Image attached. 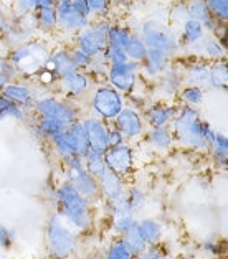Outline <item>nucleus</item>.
<instances>
[{
    "label": "nucleus",
    "instance_id": "f257e3e1",
    "mask_svg": "<svg viewBox=\"0 0 228 259\" xmlns=\"http://www.w3.org/2000/svg\"><path fill=\"white\" fill-rule=\"evenodd\" d=\"M169 127L174 132L175 144L192 152H208L217 132L210 122L200 116L197 107L182 104H179Z\"/></svg>",
    "mask_w": 228,
    "mask_h": 259
},
{
    "label": "nucleus",
    "instance_id": "f03ea898",
    "mask_svg": "<svg viewBox=\"0 0 228 259\" xmlns=\"http://www.w3.org/2000/svg\"><path fill=\"white\" fill-rule=\"evenodd\" d=\"M55 211L78 233L91 231L94 226V210L90 200L85 198L68 180H60L53 188Z\"/></svg>",
    "mask_w": 228,
    "mask_h": 259
},
{
    "label": "nucleus",
    "instance_id": "7ed1b4c3",
    "mask_svg": "<svg viewBox=\"0 0 228 259\" xmlns=\"http://www.w3.org/2000/svg\"><path fill=\"white\" fill-rule=\"evenodd\" d=\"M52 48L48 36L40 35L17 47H12L7 60L15 68L18 78L33 79L38 71L47 66Z\"/></svg>",
    "mask_w": 228,
    "mask_h": 259
},
{
    "label": "nucleus",
    "instance_id": "20e7f679",
    "mask_svg": "<svg viewBox=\"0 0 228 259\" xmlns=\"http://www.w3.org/2000/svg\"><path fill=\"white\" fill-rule=\"evenodd\" d=\"M45 246L52 259H71L78 251V233L56 211L50 213L45 221Z\"/></svg>",
    "mask_w": 228,
    "mask_h": 259
},
{
    "label": "nucleus",
    "instance_id": "39448f33",
    "mask_svg": "<svg viewBox=\"0 0 228 259\" xmlns=\"http://www.w3.org/2000/svg\"><path fill=\"white\" fill-rule=\"evenodd\" d=\"M81 116L83 114H81L80 103L63 98L55 91H43L36 98L33 109H31V117L52 119V121L65 125L66 129Z\"/></svg>",
    "mask_w": 228,
    "mask_h": 259
},
{
    "label": "nucleus",
    "instance_id": "423d86ee",
    "mask_svg": "<svg viewBox=\"0 0 228 259\" xmlns=\"http://www.w3.org/2000/svg\"><path fill=\"white\" fill-rule=\"evenodd\" d=\"M86 114L111 124L126 106V96L103 81L96 83L86 98Z\"/></svg>",
    "mask_w": 228,
    "mask_h": 259
},
{
    "label": "nucleus",
    "instance_id": "0eeeda50",
    "mask_svg": "<svg viewBox=\"0 0 228 259\" xmlns=\"http://www.w3.org/2000/svg\"><path fill=\"white\" fill-rule=\"evenodd\" d=\"M137 33L142 36L145 45L150 50H161V52L167 53L174 60L183 55L179 33H177V28H174L172 25L154 20V18H147V20H144L139 25Z\"/></svg>",
    "mask_w": 228,
    "mask_h": 259
},
{
    "label": "nucleus",
    "instance_id": "6e6552de",
    "mask_svg": "<svg viewBox=\"0 0 228 259\" xmlns=\"http://www.w3.org/2000/svg\"><path fill=\"white\" fill-rule=\"evenodd\" d=\"M60 165L63 168V179L68 180L71 185L78 190L85 198H88L91 203H96L101 200V192H99V183L96 177H93L85 167L83 157L80 155H71L68 159L61 160Z\"/></svg>",
    "mask_w": 228,
    "mask_h": 259
},
{
    "label": "nucleus",
    "instance_id": "1a4fd4ad",
    "mask_svg": "<svg viewBox=\"0 0 228 259\" xmlns=\"http://www.w3.org/2000/svg\"><path fill=\"white\" fill-rule=\"evenodd\" d=\"M112 25V20L107 18H93V20L81 28L71 38V45L74 48L81 50L86 55L98 56L104 52L107 45V31H109Z\"/></svg>",
    "mask_w": 228,
    "mask_h": 259
},
{
    "label": "nucleus",
    "instance_id": "9d476101",
    "mask_svg": "<svg viewBox=\"0 0 228 259\" xmlns=\"http://www.w3.org/2000/svg\"><path fill=\"white\" fill-rule=\"evenodd\" d=\"M104 81L124 96H129L131 93H134L142 84L139 63L128 60L123 63H116V65H109Z\"/></svg>",
    "mask_w": 228,
    "mask_h": 259
},
{
    "label": "nucleus",
    "instance_id": "9b49d317",
    "mask_svg": "<svg viewBox=\"0 0 228 259\" xmlns=\"http://www.w3.org/2000/svg\"><path fill=\"white\" fill-rule=\"evenodd\" d=\"M94 84L96 81L88 71H73L66 76L58 78L53 91L63 98L74 101V103H81V101H86Z\"/></svg>",
    "mask_w": 228,
    "mask_h": 259
},
{
    "label": "nucleus",
    "instance_id": "f8f14e48",
    "mask_svg": "<svg viewBox=\"0 0 228 259\" xmlns=\"http://www.w3.org/2000/svg\"><path fill=\"white\" fill-rule=\"evenodd\" d=\"M106 167L112 170L123 179H129L136 170V150L134 145L129 142H123L119 145H111L104 152Z\"/></svg>",
    "mask_w": 228,
    "mask_h": 259
},
{
    "label": "nucleus",
    "instance_id": "ddd939ff",
    "mask_svg": "<svg viewBox=\"0 0 228 259\" xmlns=\"http://www.w3.org/2000/svg\"><path fill=\"white\" fill-rule=\"evenodd\" d=\"M114 127H118L121 131V134L124 136L126 142L134 144V142H141L144 139L145 131H147V125H145L142 111L136 109V107L126 104L121 112L116 116V119L111 122Z\"/></svg>",
    "mask_w": 228,
    "mask_h": 259
},
{
    "label": "nucleus",
    "instance_id": "4468645a",
    "mask_svg": "<svg viewBox=\"0 0 228 259\" xmlns=\"http://www.w3.org/2000/svg\"><path fill=\"white\" fill-rule=\"evenodd\" d=\"M43 91H50V90H43V88L38 86L33 79L15 78V79H12L10 83H7V86L4 88L0 94H4L12 103H15L20 107H23V109H27L28 112H31L36 98L40 96Z\"/></svg>",
    "mask_w": 228,
    "mask_h": 259
},
{
    "label": "nucleus",
    "instance_id": "2eb2a0df",
    "mask_svg": "<svg viewBox=\"0 0 228 259\" xmlns=\"http://www.w3.org/2000/svg\"><path fill=\"white\" fill-rule=\"evenodd\" d=\"M183 86V76H182V65L179 60H174L170 65L164 69V73L156 79L152 84L154 94H157V99L164 101H177L180 88Z\"/></svg>",
    "mask_w": 228,
    "mask_h": 259
},
{
    "label": "nucleus",
    "instance_id": "dca6fc26",
    "mask_svg": "<svg viewBox=\"0 0 228 259\" xmlns=\"http://www.w3.org/2000/svg\"><path fill=\"white\" fill-rule=\"evenodd\" d=\"M179 109L177 101L154 99L142 109V116L147 127H169L170 122Z\"/></svg>",
    "mask_w": 228,
    "mask_h": 259
},
{
    "label": "nucleus",
    "instance_id": "f3484780",
    "mask_svg": "<svg viewBox=\"0 0 228 259\" xmlns=\"http://www.w3.org/2000/svg\"><path fill=\"white\" fill-rule=\"evenodd\" d=\"M55 9H56V18H58L56 35H63V36H68V38H73L81 28H85L86 25L91 22L90 18H85L83 15H80L78 12L74 10L69 0L68 2L56 4Z\"/></svg>",
    "mask_w": 228,
    "mask_h": 259
},
{
    "label": "nucleus",
    "instance_id": "a211bd4d",
    "mask_svg": "<svg viewBox=\"0 0 228 259\" xmlns=\"http://www.w3.org/2000/svg\"><path fill=\"white\" fill-rule=\"evenodd\" d=\"M182 65V76L183 84H195L202 88H208V79H210V65L205 60H200L197 56L183 55L177 58Z\"/></svg>",
    "mask_w": 228,
    "mask_h": 259
},
{
    "label": "nucleus",
    "instance_id": "6ab92c4d",
    "mask_svg": "<svg viewBox=\"0 0 228 259\" xmlns=\"http://www.w3.org/2000/svg\"><path fill=\"white\" fill-rule=\"evenodd\" d=\"M81 121H83L86 134H88L90 150L104 154L106 150L109 149V139H107V134H109V124L101 121L98 117H93L90 114L81 116Z\"/></svg>",
    "mask_w": 228,
    "mask_h": 259
},
{
    "label": "nucleus",
    "instance_id": "aec40b11",
    "mask_svg": "<svg viewBox=\"0 0 228 259\" xmlns=\"http://www.w3.org/2000/svg\"><path fill=\"white\" fill-rule=\"evenodd\" d=\"M174 58H170L167 53L161 52V50H150L147 52V56L142 63H139V69H141V79L145 84H154L156 79L161 76Z\"/></svg>",
    "mask_w": 228,
    "mask_h": 259
},
{
    "label": "nucleus",
    "instance_id": "412c9836",
    "mask_svg": "<svg viewBox=\"0 0 228 259\" xmlns=\"http://www.w3.org/2000/svg\"><path fill=\"white\" fill-rule=\"evenodd\" d=\"M98 183H99L101 200L106 201V203L121 198L126 195V187H128V183H126L123 177L114 174L109 168H106L104 172L98 177Z\"/></svg>",
    "mask_w": 228,
    "mask_h": 259
},
{
    "label": "nucleus",
    "instance_id": "4be33fe9",
    "mask_svg": "<svg viewBox=\"0 0 228 259\" xmlns=\"http://www.w3.org/2000/svg\"><path fill=\"white\" fill-rule=\"evenodd\" d=\"M142 141L156 154H169L175 147V137L170 127H147Z\"/></svg>",
    "mask_w": 228,
    "mask_h": 259
},
{
    "label": "nucleus",
    "instance_id": "5701e85b",
    "mask_svg": "<svg viewBox=\"0 0 228 259\" xmlns=\"http://www.w3.org/2000/svg\"><path fill=\"white\" fill-rule=\"evenodd\" d=\"M177 33H179V40H180V47H182L183 55H188L192 52V48L207 35V30L204 28V25L200 22L188 17L187 20H183L179 27H177Z\"/></svg>",
    "mask_w": 228,
    "mask_h": 259
},
{
    "label": "nucleus",
    "instance_id": "b1692460",
    "mask_svg": "<svg viewBox=\"0 0 228 259\" xmlns=\"http://www.w3.org/2000/svg\"><path fill=\"white\" fill-rule=\"evenodd\" d=\"M47 68H50L56 74V78L66 76V74L76 71L71 58V45H56L50 52V58L47 63Z\"/></svg>",
    "mask_w": 228,
    "mask_h": 259
},
{
    "label": "nucleus",
    "instance_id": "393cba45",
    "mask_svg": "<svg viewBox=\"0 0 228 259\" xmlns=\"http://www.w3.org/2000/svg\"><path fill=\"white\" fill-rule=\"evenodd\" d=\"M188 55L197 56L200 60H205L208 63H215L220 60H225L226 55L223 52V47L218 41V38L212 33H207L204 38H202L197 45L192 48V52Z\"/></svg>",
    "mask_w": 228,
    "mask_h": 259
},
{
    "label": "nucleus",
    "instance_id": "a878e982",
    "mask_svg": "<svg viewBox=\"0 0 228 259\" xmlns=\"http://www.w3.org/2000/svg\"><path fill=\"white\" fill-rule=\"evenodd\" d=\"M187 9H188V17L204 25L207 33L215 35L221 27V23L212 15L210 9L207 7L205 0H190V2H187Z\"/></svg>",
    "mask_w": 228,
    "mask_h": 259
},
{
    "label": "nucleus",
    "instance_id": "bb28decb",
    "mask_svg": "<svg viewBox=\"0 0 228 259\" xmlns=\"http://www.w3.org/2000/svg\"><path fill=\"white\" fill-rule=\"evenodd\" d=\"M31 117V112L27 109H23L18 104L12 103L10 99H7L4 94H0V122H27Z\"/></svg>",
    "mask_w": 228,
    "mask_h": 259
},
{
    "label": "nucleus",
    "instance_id": "cd10ccee",
    "mask_svg": "<svg viewBox=\"0 0 228 259\" xmlns=\"http://www.w3.org/2000/svg\"><path fill=\"white\" fill-rule=\"evenodd\" d=\"M68 131V136H69V141L73 144V150L76 155L80 157H85L88 152H90V142H88V134H86V129H85V124L81 121V117L78 121H74Z\"/></svg>",
    "mask_w": 228,
    "mask_h": 259
},
{
    "label": "nucleus",
    "instance_id": "c85d7f7f",
    "mask_svg": "<svg viewBox=\"0 0 228 259\" xmlns=\"http://www.w3.org/2000/svg\"><path fill=\"white\" fill-rule=\"evenodd\" d=\"M137 226L141 230L144 239L147 241L149 246L152 244H161L164 239V225L157 218L145 217L137 220Z\"/></svg>",
    "mask_w": 228,
    "mask_h": 259
},
{
    "label": "nucleus",
    "instance_id": "c756f323",
    "mask_svg": "<svg viewBox=\"0 0 228 259\" xmlns=\"http://www.w3.org/2000/svg\"><path fill=\"white\" fill-rule=\"evenodd\" d=\"M35 18L40 35L43 36H53L56 35V28H58V18H56V9L53 7H43L35 10Z\"/></svg>",
    "mask_w": 228,
    "mask_h": 259
},
{
    "label": "nucleus",
    "instance_id": "7c9ffc66",
    "mask_svg": "<svg viewBox=\"0 0 228 259\" xmlns=\"http://www.w3.org/2000/svg\"><path fill=\"white\" fill-rule=\"evenodd\" d=\"M205 96H207V88L195 86V84H183L179 94H177V103L182 106L197 107L199 109L204 104Z\"/></svg>",
    "mask_w": 228,
    "mask_h": 259
},
{
    "label": "nucleus",
    "instance_id": "2f4dec72",
    "mask_svg": "<svg viewBox=\"0 0 228 259\" xmlns=\"http://www.w3.org/2000/svg\"><path fill=\"white\" fill-rule=\"evenodd\" d=\"M47 144L50 145V149H52V152L58 162L65 160L71 155H76L74 150H73V144H71V141H69L68 131H61L56 136L50 137L47 141Z\"/></svg>",
    "mask_w": 228,
    "mask_h": 259
},
{
    "label": "nucleus",
    "instance_id": "473e14b6",
    "mask_svg": "<svg viewBox=\"0 0 228 259\" xmlns=\"http://www.w3.org/2000/svg\"><path fill=\"white\" fill-rule=\"evenodd\" d=\"M208 88L218 91H228V65L226 60L215 61L210 65V79Z\"/></svg>",
    "mask_w": 228,
    "mask_h": 259
},
{
    "label": "nucleus",
    "instance_id": "72a5a7b5",
    "mask_svg": "<svg viewBox=\"0 0 228 259\" xmlns=\"http://www.w3.org/2000/svg\"><path fill=\"white\" fill-rule=\"evenodd\" d=\"M124 52H126V56H128V60L136 61V63H142L145 56H147L149 48L145 45V41L142 40V36L139 35L137 31H132L128 45L124 47Z\"/></svg>",
    "mask_w": 228,
    "mask_h": 259
},
{
    "label": "nucleus",
    "instance_id": "f704fd0d",
    "mask_svg": "<svg viewBox=\"0 0 228 259\" xmlns=\"http://www.w3.org/2000/svg\"><path fill=\"white\" fill-rule=\"evenodd\" d=\"M126 200H128L131 210L134 211L136 214L144 211L145 206H147V203H149L147 192H145L142 187L136 185V183L126 187Z\"/></svg>",
    "mask_w": 228,
    "mask_h": 259
},
{
    "label": "nucleus",
    "instance_id": "c9c22d12",
    "mask_svg": "<svg viewBox=\"0 0 228 259\" xmlns=\"http://www.w3.org/2000/svg\"><path fill=\"white\" fill-rule=\"evenodd\" d=\"M132 31L126 23L121 22H112L109 31H107V45H112V47H119L123 48L128 45V41L131 38Z\"/></svg>",
    "mask_w": 228,
    "mask_h": 259
},
{
    "label": "nucleus",
    "instance_id": "e433bc0d",
    "mask_svg": "<svg viewBox=\"0 0 228 259\" xmlns=\"http://www.w3.org/2000/svg\"><path fill=\"white\" fill-rule=\"evenodd\" d=\"M103 259H136V256L121 236H114L107 244Z\"/></svg>",
    "mask_w": 228,
    "mask_h": 259
},
{
    "label": "nucleus",
    "instance_id": "4c0bfd02",
    "mask_svg": "<svg viewBox=\"0 0 228 259\" xmlns=\"http://www.w3.org/2000/svg\"><path fill=\"white\" fill-rule=\"evenodd\" d=\"M124 239V243L129 246V249L134 252V256H139V254H142V252L147 249V241L144 239L142 236V233L141 230H139V226L137 223L134 226H131V228L124 233V235L121 236Z\"/></svg>",
    "mask_w": 228,
    "mask_h": 259
},
{
    "label": "nucleus",
    "instance_id": "58836bf2",
    "mask_svg": "<svg viewBox=\"0 0 228 259\" xmlns=\"http://www.w3.org/2000/svg\"><path fill=\"white\" fill-rule=\"evenodd\" d=\"M137 223V217L134 211L121 213V214H112L111 217V230L114 236H123L131 226Z\"/></svg>",
    "mask_w": 228,
    "mask_h": 259
},
{
    "label": "nucleus",
    "instance_id": "ea45409f",
    "mask_svg": "<svg viewBox=\"0 0 228 259\" xmlns=\"http://www.w3.org/2000/svg\"><path fill=\"white\" fill-rule=\"evenodd\" d=\"M83 162H85V167L88 172H90L93 177H96V179L107 168L104 163V154L94 152V150H90V152L83 157Z\"/></svg>",
    "mask_w": 228,
    "mask_h": 259
},
{
    "label": "nucleus",
    "instance_id": "a19ab883",
    "mask_svg": "<svg viewBox=\"0 0 228 259\" xmlns=\"http://www.w3.org/2000/svg\"><path fill=\"white\" fill-rule=\"evenodd\" d=\"M167 17H169V25H172L174 28L179 27L183 20H187L188 9H187L185 0H175V2L169 7Z\"/></svg>",
    "mask_w": 228,
    "mask_h": 259
},
{
    "label": "nucleus",
    "instance_id": "79ce46f5",
    "mask_svg": "<svg viewBox=\"0 0 228 259\" xmlns=\"http://www.w3.org/2000/svg\"><path fill=\"white\" fill-rule=\"evenodd\" d=\"M107 66H109V63L104 60V56L98 55V56H93L91 58V63H90V66H88L86 71L91 74L96 83H103V81L106 79Z\"/></svg>",
    "mask_w": 228,
    "mask_h": 259
},
{
    "label": "nucleus",
    "instance_id": "37998d69",
    "mask_svg": "<svg viewBox=\"0 0 228 259\" xmlns=\"http://www.w3.org/2000/svg\"><path fill=\"white\" fill-rule=\"evenodd\" d=\"M91 18H107L112 12L109 0H86Z\"/></svg>",
    "mask_w": 228,
    "mask_h": 259
},
{
    "label": "nucleus",
    "instance_id": "c03bdc74",
    "mask_svg": "<svg viewBox=\"0 0 228 259\" xmlns=\"http://www.w3.org/2000/svg\"><path fill=\"white\" fill-rule=\"evenodd\" d=\"M17 244V231L12 226L0 223V249L10 251Z\"/></svg>",
    "mask_w": 228,
    "mask_h": 259
},
{
    "label": "nucleus",
    "instance_id": "a18cd8bd",
    "mask_svg": "<svg viewBox=\"0 0 228 259\" xmlns=\"http://www.w3.org/2000/svg\"><path fill=\"white\" fill-rule=\"evenodd\" d=\"M205 4L220 23H228V0H205Z\"/></svg>",
    "mask_w": 228,
    "mask_h": 259
},
{
    "label": "nucleus",
    "instance_id": "49530a36",
    "mask_svg": "<svg viewBox=\"0 0 228 259\" xmlns=\"http://www.w3.org/2000/svg\"><path fill=\"white\" fill-rule=\"evenodd\" d=\"M15 78H18V74L15 68L12 66V63L7 58H0V93L7 86V83H10Z\"/></svg>",
    "mask_w": 228,
    "mask_h": 259
},
{
    "label": "nucleus",
    "instance_id": "de8ad7c7",
    "mask_svg": "<svg viewBox=\"0 0 228 259\" xmlns=\"http://www.w3.org/2000/svg\"><path fill=\"white\" fill-rule=\"evenodd\" d=\"M9 4H10L12 14H15V15L33 14V12L36 10L35 0H9Z\"/></svg>",
    "mask_w": 228,
    "mask_h": 259
},
{
    "label": "nucleus",
    "instance_id": "09e8293b",
    "mask_svg": "<svg viewBox=\"0 0 228 259\" xmlns=\"http://www.w3.org/2000/svg\"><path fill=\"white\" fill-rule=\"evenodd\" d=\"M202 249H204L207 256L217 257L223 252V243H221V239H218L217 236H208L204 239V243H202Z\"/></svg>",
    "mask_w": 228,
    "mask_h": 259
},
{
    "label": "nucleus",
    "instance_id": "8fccbe9b",
    "mask_svg": "<svg viewBox=\"0 0 228 259\" xmlns=\"http://www.w3.org/2000/svg\"><path fill=\"white\" fill-rule=\"evenodd\" d=\"M104 56V60L109 63V65H116V63H123L128 61V56H126V52L119 47H112V45H106L104 52L101 53Z\"/></svg>",
    "mask_w": 228,
    "mask_h": 259
},
{
    "label": "nucleus",
    "instance_id": "3c124183",
    "mask_svg": "<svg viewBox=\"0 0 228 259\" xmlns=\"http://www.w3.org/2000/svg\"><path fill=\"white\" fill-rule=\"evenodd\" d=\"M71 58H73V65L76 71H86L91 63L90 55H86L85 52H81V50L74 48L73 45H71Z\"/></svg>",
    "mask_w": 228,
    "mask_h": 259
},
{
    "label": "nucleus",
    "instance_id": "603ef678",
    "mask_svg": "<svg viewBox=\"0 0 228 259\" xmlns=\"http://www.w3.org/2000/svg\"><path fill=\"white\" fill-rule=\"evenodd\" d=\"M210 150L213 152H220V154H226L228 155V136L223 134V132H215V137H213V142H212V147ZM208 150V152H210Z\"/></svg>",
    "mask_w": 228,
    "mask_h": 259
},
{
    "label": "nucleus",
    "instance_id": "864d4df0",
    "mask_svg": "<svg viewBox=\"0 0 228 259\" xmlns=\"http://www.w3.org/2000/svg\"><path fill=\"white\" fill-rule=\"evenodd\" d=\"M136 259H169L166 252L162 251V243L161 244H152L147 246L142 254L136 256Z\"/></svg>",
    "mask_w": 228,
    "mask_h": 259
},
{
    "label": "nucleus",
    "instance_id": "5fc2aeb1",
    "mask_svg": "<svg viewBox=\"0 0 228 259\" xmlns=\"http://www.w3.org/2000/svg\"><path fill=\"white\" fill-rule=\"evenodd\" d=\"M210 157H212V162L215 168L221 170V172H228V155L226 154H220V152H213L210 150Z\"/></svg>",
    "mask_w": 228,
    "mask_h": 259
},
{
    "label": "nucleus",
    "instance_id": "6e6d98bb",
    "mask_svg": "<svg viewBox=\"0 0 228 259\" xmlns=\"http://www.w3.org/2000/svg\"><path fill=\"white\" fill-rule=\"evenodd\" d=\"M107 139H109V147L111 145H119V144L126 142V139L121 134V131H119L118 127H114L112 124H109V134H107Z\"/></svg>",
    "mask_w": 228,
    "mask_h": 259
},
{
    "label": "nucleus",
    "instance_id": "4d7b16f0",
    "mask_svg": "<svg viewBox=\"0 0 228 259\" xmlns=\"http://www.w3.org/2000/svg\"><path fill=\"white\" fill-rule=\"evenodd\" d=\"M215 36L218 38V41L223 47V52L228 56V23H221V27L218 28V31L215 33Z\"/></svg>",
    "mask_w": 228,
    "mask_h": 259
},
{
    "label": "nucleus",
    "instance_id": "13d9d810",
    "mask_svg": "<svg viewBox=\"0 0 228 259\" xmlns=\"http://www.w3.org/2000/svg\"><path fill=\"white\" fill-rule=\"evenodd\" d=\"M73 5V9L78 12L80 15H83L85 18H90V20H93L91 18V14H90V9H88V4L86 0H69Z\"/></svg>",
    "mask_w": 228,
    "mask_h": 259
},
{
    "label": "nucleus",
    "instance_id": "bf43d9fd",
    "mask_svg": "<svg viewBox=\"0 0 228 259\" xmlns=\"http://www.w3.org/2000/svg\"><path fill=\"white\" fill-rule=\"evenodd\" d=\"M10 45L7 43V40L4 36H0V58H7L9 53H10Z\"/></svg>",
    "mask_w": 228,
    "mask_h": 259
},
{
    "label": "nucleus",
    "instance_id": "052dcab7",
    "mask_svg": "<svg viewBox=\"0 0 228 259\" xmlns=\"http://www.w3.org/2000/svg\"><path fill=\"white\" fill-rule=\"evenodd\" d=\"M10 4H9V0H0V22L4 20L5 17H7L10 14Z\"/></svg>",
    "mask_w": 228,
    "mask_h": 259
},
{
    "label": "nucleus",
    "instance_id": "680f3d73",
    "mask_svg": "<svg viewBox=\"0 0 228 259\" xmlns=\"http://www.w3.org/2000/svg\"><path fill=\"white\" fill-rule=\"evenodd\" d=\"M36 4V9H43V7H53L56 5L55 0H35Z\"/></svg>",
    "mask_w": 228,
    "mask_h": 259
},
{
    "label": "nucleus",
    "instance_id": "e2e57ef3",
    "mask_svg": "<svg viewBox=\"0 0 228 259\" xmlns=\"http://www.w3.org/2000/svg\"><path fill=\"white\" fill-rule=\"evenodd\" d=\"M111 5H112V9L114 7H123V5H128L131 0H109Z\"/></svg>",
    "mask_w": 228,
    "mask_h": 259
},
{
    "label": "nucleus",
    "instance_id": "0e129e2a",
    "mask_svg": "<svg viewBox=\"0 0 228 259\" xmlns=\"http://www.w3.org/2000/svg\"><path fill=\"white\" fill-rule=\"evenodd\" d=\"M56 4H60V2H68V0H55Z\"/></svg>",
    "mask_w": 228,
    "mask_h": 259
},
{
    "label": "nucleus",
    "instance_id": "69168bd1",
    "mask_svg": "<svg viewBox=\"0 0 228 259\" xmlns=\"http://www.w3.org/2000/svg\"><path fill=\"white\" fill-rule=\"evenodd\" d=\"M225 60H226V65H228V56H226V58H225Z\"/></svg>",
    "mask_w": 228,
    "mask_h": 259
},
{
    "label": "nucleus",
    "instance_id": "338daca9",
    "mask_svg": "<svg viewBox=\"0 0 228 259\" xmlns=\"http://www.w3.org/2000/svg\"><path fill=\"white\" fill-rule=\"evenodd\" d=\"M43 259H52V257H48V256H47V257H43Z\"/></svg>",
    "mask_w": 228,
    "mask_h": 259
},
{
    "label": "nucleus",
    "instance_id": "774afa93",
    "mask_svg": "<svg viewBox=\"0 0 228 259\" xmlns=\"http://www.w3.org/2000/svg\"><path fill=\"white\" fill-rule=\"evenodd\" d=\"M185 2H190V0H185Z\"/></svg>",
    "mask_w": 228,
    "mask_h": 259
}]
</instances>
